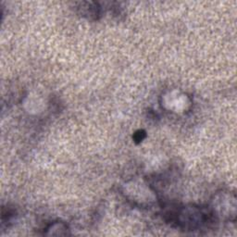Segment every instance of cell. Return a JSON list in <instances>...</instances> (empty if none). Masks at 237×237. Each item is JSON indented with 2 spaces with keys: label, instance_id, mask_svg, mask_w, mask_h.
<instances>
[{
  "label": "cell",
  "instance_id": "obj_1",
  "mask_svg": "<svg viewBox=\"0 0 237 237\" xmlns=\"http://www.w3.org/2000/svg\"><path fill=\"white\" fill-rule=\"evenodd\" d=\"M145 137V132L143 131V130H139L138 132H136L134 133V136H133L135 142H141L142 140H144Z\"/></svg>",
  "mask_w": 237,
  "mask_h": 237
}]
</instances>
